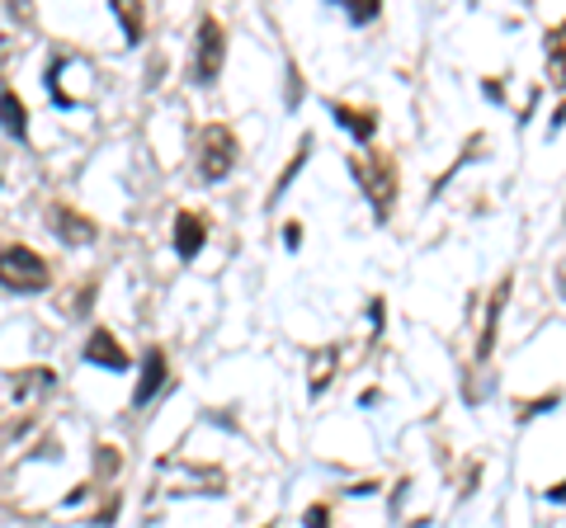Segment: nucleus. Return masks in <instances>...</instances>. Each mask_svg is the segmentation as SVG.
Instances as JSON below:
<instances>
[{
  "label": "nucleus",
  "mask_w": 566,
  "mask_h": 528,
  "mask_svg": "<svg viewBox=\"0 0 566 528\" xmlns=\"http://www.w3.org/2000/svg\"><path fill=\"white\" fill-rule=\"evenodd\" d=\"M349 170H354V180L368 189V199H374V213L387 218V208H392V193L401 184L397 161L387 151H368V156H349Z\"/></svg>",
  "instance_id": "nucleus-1"
},
{
  "label": "nucleus",
  "mask_w": 566,
  "mask_h": 528,
  "mask_svg": "<svg viewBox=\"0 0 566 528\" xmlns=\"http://www.w3.org/2000/svg\"><path fill=\"white\" fill-rule=\"evenodd\" d=\"M0 284L14 293H43L52 284L48 260L39 251H29V245H6L0 251Z\"/></svg>",
  "instance_id": "nucleus-2"
},
{
  "label": "nucleus",
  "mask_w": 566,
  "mask_h": 528,
  "mask_svg": "<svg viewBox=\"0 0 566 528\" xmlns=\"http://www.w3.org/2000/svg\"><path fill=\"white\" fill-rule=\"evenodd\" d=\"M237 133L222 128V123H208L203 128V142H199V175L212 184V180H227L237 170Z\"/></svg>",
  "instance_id": "nucleus-3"
},
{
  "label": "nucleus",
  "mask_w": 566,
  "mask_h": 528,
  "mask_svg": "<svg viewBox=\"0 0 566 528\" xmlns=\"http://www.w3.org/2000/svg\"><path fill=\"white\" fill-rule=\"evenodd\" d=\"M222 57H227V39H222V24L208 20L199 24V47H193V81L199 85H212L222 76Z\"/></svg>",
  "instance_id": "nucleus-4"
},
{
  "label": "nucleus",
  "mask_w": 566,
  "mask_h": 528,
  "mask_svg": "<svg viewBox=\"0 0 566 528\" xmlns=\"http://www.w3.org/2000/svg\"><path fill=\"white\" fill-rule=\"evenodd\" d=\"M170 378H166V355L161 349H147V359H142V382H137V392H133V406H147V401L161 392Z\"/></svg>",
  "instance_id": "nucleus-5"
},
{
  "label": "nucleus",
  "mask_w": 566,
  "mask_h": 528,
  "mask_svg": "<svg viewBox=\"0 0 566 528\" xmlns=\"http://www.w3.org/2000/svg\"><path fill=\"white\" fill-rule=\"evenodd\" d=\"M52 226L62 232V241L66 245H91L95 236H99V226L91 222V218H81V213H71V208H52Z\"/></svg>",
  "instance_id": "nucleus-6"
},
{
  "label": "nucleus",
  "mask_w": 566,
  "mask_h": 528,
  "mask_svg": "<svg viewBox=\"0 0 566 528\" xmlns=\"http://www.w3.org/2000/svg\"><path fill=\"white\" fill-rule=\"evenodd\" d=\"M203 241H208V226H203L199 213H180V218H175V251H180V260L199 255Z\"/></svg>",
  "instance_id": "nucleus-7"
},
{
  "label": "nucleus",
  "mask_w": 566,
  "mask_h": 528,
  "mask_svg": "<svg viewBox=\"0 0 566 528\" xmlns=\"http://www.w3.org/2000/svg\"><path fill=\"white\" fill-rule=\"evenodd\" d=\"M85 359L99 363V368H114V373H123V368H128V355L118 349V340L109 336V330H95V336L85 340Z\"/></svg>",
  "instance_id": "nucleus-8"
},
{
  "label": "nucleus",
  "mask_w": 566,
  "mask_h": 528,
  "mask_svg": "<svg viewBox=\"0 0 566 528\" xmlns=\"http://www.w3.org/2000/svg\"><path fill=\"white\" fill-rule=\"evenodd\" d=\"M510 278H501L491 293V303H486V326H482V345H476V359H491V349H495V326H501V307H505V297H510Z\"/></svg>",
  "instance_id": "nucleus-9"
},
{
  "label": "nucleus",
  "mask_w": 566,
  "mask_h": 528,
  "mask_svg": "<svg viewBox=\"0 0 566 528\" xmlns=\"http://www.w3.org/2000/svg\"><path fill=\"white\" fill-rule=\"evenodd\" d=\"M331 114H335V123H340L345 133L359 137V142H368V137L378 133V118H374V109H349V104H331Z\"/></svg>",
  "instance_id": "nucleus-10"
},
{
  "label": "nucleus",
  "mask_w": 566,
  "mask_h": 528,
  "mask_svg": "<svg viewBox=\"0 0 566 528\" xmlns=\"http://www.w3.org/2000/svg\"><path fill=\"white\" fill-rule=\"evenodd\" d=\"M0 128H6L10 137L29 133V109L20 104V95H14V91H0Z\"/></svg>",
  "instance_id": "nucleus-11"
},
{
  "label": "nucleus",
  "mask_w": 566,
  "mask_h": 528,
  "mask_svg": "<svg viewBox=\"0 0 566 528\" xmlns=\"http://www.w3.org/2000/svg\"><path fill=\"white\" fill-rule=\"evenodd\" d=\"M14 397L29 401V397H43L52 392V382H57V373H48V368H24V373H14Z\"/></svg>",
  "instance_id": "nucleus-12"
},
{
  "label": "nucleus",
  "mask_w": 566,
  "mask_h": 528,
  "mask_svg": "<svg viewBox=\"0 0 566 528\" xmlns=\"http://www.w3.org/2000/svg\"><path fill=\"white\" fill-rule=\"evenodd\" d=\"M547 76H553V85H562L566 91V24L547 33Z\"/></svg>",
  "instance_id": "nucleus-13"
},
{
  "label": "nucleus",
  "mask_w": 566,
  "mask_h": 528,
  "mask_svg": "<svg viewBox=\"0 0 566 528\" xmlns=\"http://www.w3.org/2000/svg\"><path fill=\"white\" fill-rule=\"evenodd\" d=\"M331 373H335V349H326V355L312 359V397H322L331 387Z\"/></svg>",
  "instance_id": "nucleus-14"
},
{
  "label": "nucleus",
  "mask_w": 566,
  "mask_h": 528,
  "mask_svg": "<svg viewBox=\"0 0 566 528\" xmlns=\"http://www.w3.org/2000/svg\"><path fill=\"white\" fill-rule=\"evenodd\" d=\"M307 151H312V137H303V147H297V156H293V166H289V170H283V175H279V184H274V199H279V193H283V189H289V184H293V175H297V170H303V166H307Z\"/></svg>",
  "instance_id": "nucleus-15"
},
{
  "label": "nucleus",
  "mask_w": 566,
  "mask_h": 528,
  "mask_svg": "<svg viewBox=\"0 0 566 528\" xmlns=\"http://www.w3.org/2000/svg\"><path fill=\"white\" fill-rule=\"evenodd\" d=\"M114 14L123 20V29H128V39H137V33H142V10H133V6H114Z\"/></svg>",
  "instance_id": "nucleus-16"
},
{
  "label": "nucleus",
  "mask_w": 566,
  "mask_h": 528,
  "mask_svg": "<svg viewBox=\"0 0 566 528\" xmlns=\"http://www.w3.org/2000/svg\"><path fill=\"white\" fill-rule=\"evenodd\" d=\"M349 20H354V24L378 20V0H364V6H359V0H354V6H349Z\"/></svg>",
  "instance_id": "nucleus-17"
},
{
  "label": "nucleus",
  "mask_w": 566,
  "mask_h": 528,
  "mask_svg": "<svg viewBox=\"0 0 566 528\" xmlns=\"http://www.w3.org/2000/svg\"><path fill=\"white\" fill-rule=\"evenodd\" d=\"M303 524H307V528H331V509H326V505H312L307 515H303Z\"/></svg>",
  "instance_id": "nucleus-18"
},
{
  "label": "nucleus",
  "mask_w": 566,
  "mask_h": 528,
  "mask_svg": "<svg viewBox=\"0 0 566 528\" xmlns=\"http://www.w3.org/2000/svg\"><path fill=\"white\" fill-rule=\"evenodd\" d=\"M547 500H557V505H562V500H566V482H557V486H547Z\"/></svg>",
  "instance_id": "nucleus-19"
},
{
  "label": "nucleus",
  "mask_w": 566,
  "mask_h": 528,
  "mask_svg": "<svg viewBox=\"0 0 566 528\" xmlns=\"http://www.w3.org/2000/svg\"><path fill=\"white\" fill-rule=\"evenodd\" d=\"M557 293L566 297V260H562V270H557Z\"/></svg>",
  "instance_id": "nucleus-20"
}]
</instances>
